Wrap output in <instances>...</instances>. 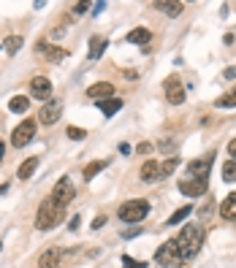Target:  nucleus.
Masks as SVG:
<instances>
[{"label":"nucleus","instance_id":"f257e3e1","mask_svg":"<svg viewBox=\"0 0 236 268\" xmlns=\"http://www.w3.org/2000/svg\"><path fill=\"white\" fill-rule=\"evenodd\" d=\"M201 241H204V227L185 225L182 233L174 239V244H177V249H179V260H190V257H195V252L201 249Z\"/></svg>","mask_w":236,"mask_h":268},{"label":"nucleus","instance_id":"f03ea898","mask_svg":"<svg viewBox=\"0 0 236 268\" xmlns=\"http://www.w3.org/2000/svg\"><path fill=\"white\" fill-rule=\"evenodd\" d=\"M65 217V209L57 206L52 198H47L41 206H38V214H36V227L38 230H52L60 220Z\"/></svg>","mask_w":236,"mask_h":268},{"label":"nucleus","instance_id":"7ed1b4c3","mask_svg":"<svg viewBox=\"0 0 236 268\" xmlns=\"http://www.w3.org/2000/svg\"><path fill=\"white\" fill-rule=\"evenodd\" d=\"M147 214H149V201H144V198L128 201V203H122L117 211V217L122 222H142Z\"/></svg>","mask_w":236,"mask_h":268},{"label":"nucleus","instance_id":"20e7f679","mask_svg":"<svg viewBox=\"0 0 236 268\" xmlns=\"http://www.w3.org/2000/svg\"><path fill=\"white\" fill-rule=\"evenodd\" d=\"M73 195H76V190H73V184H71V179H68V176H63V179L57 181V184H54V193H52V201L57 206H68L73 201Z\"/></svg>","mask_w":236,"mask_h":268},{"label":"nucleus","instance_id":"39448f33","mask_svg":"<svg viewBox=\"0 0 236 268\" xmlns=\"http://www.w3.org/2000/svg\"><path fill=\"white\" fill-rule=\"evenodd\" d=\"M155 263H158V266H168V268H174L177 263H182V260H179L177 244H174V241H165V244L155 252Z\"/></svg>","mask_w":236,"mask_h":268},{"label":"nucleus","instance_id":"423d86ee","mask_svg":"<svg viewBox=\"0 0 236 268\" xmlns=\"http://www.w3.org/2000/svg\"><path fill=\"white\" fill-rule=\"evenodd\" d=\"M60 114H63V103H60V98H49L47 103L41 106V111H38V122L54 125L60 119Z\"/></svg>","mask_w":236,"mask_h":268},{"label":"nucleus","instance_id":"0eeeda50","mask_svg":"<svg viewBox=\"0 0 236 268\" xmlns=\"http://www.w3.org/2000/svg\"><path fill=\"white\" fill-rule=\"evenodd\" d=\"M33 135H36V122L33 119H22V125H17L11 133V144L14 146H24L33 141Z\"/></svg>","mask_w":236,"mask_h":268},{"label":"nucleus","instance_id":"6e6552de","mask_svg":"<svg viewBox=\"0 0 236 268\" xmlns=\"http://www.w3.org/2000/svg\"><path fill=\"white\" fill-rule=\"evenodd\" d=\"M30 95L47 103L49 95H52V82H49L47 76H33V82H30Z\"/></svg>","mask_w":236,"mask_h":268},{"label":"nucleus","instance_id":"1a4fd4ad","mask_svg":"<svg viewBox=\"0 0 236 268\" xmlns=\"http://www.w3.org/2000/svg\"><path fill=\"white\" fill-rule=\"evenodd\" d=\"M179 193L188 195V198H198V195L207 193V179H185L182 184H179Z\"/></svg>","mask_w":236,"mask_h":268},{"label":"nucleus","instance_id":"9d476101","mask_svg":"<svg viewBox=\"0 0 236 268\" xmlns=\"http://www.w3.org/2000/svg\"><path fill=\"white\" fill-rule=\"evenodd\" d=\"M165 98L171 100L174 106L185 103V89H182V84H179V79H177V76H174V79H168V82H165Z\"/></svg>","mask_w":236,"mask_h":268},{"label":"nucleus","instance_id":"9b49d317","mask_svg":"<svg viewBox=\"0 0 236 268\" xmlns=\"http://www.w3.org/2000/svg\"><path fill=\"white\" fill-rule=\"evenodd\" d=\"M114 95V84L112 82H98L87 89V98H95V100H109Z\"/></svg>","mask_w":236,"mask_h":268},{"label":"nucleus","instance_id":"f8f14e48","mask_svg":"<svg viewBox=\"0 0 236 268\" xmlns=\"http://www.w3.org/2000/svg\"><path fill=\"white\" fill-rule=\"evenodd\" d=\"M60 263H63V252H60L57 246L47 249L41 257H38V268H60Z\"/></svg>","mask_w":236,"mask_h":268},{"label":"nucleus","instance_id":"ddd939ff","mask_svg":"<svg viewBox=\"0 0 236 268\" xmlns=\"http://www.w3.org/2000/svg\"><path fill=\"white\" fill-rule=\"evenodd\" d=\"M36 52H41L44 57L49 60V63H60V60L65 57V49H60V46H49L47 41H38V44H36Z\"/></svg>","mask_w":236,"mask_h":268},{"label":"nucleus","instance_id":"4468645a","mask_svg":"<svg viewBox=\"0 0 236 268\" xmlns=\"http://www.w3.org/2000/svg\"><path fill=\"white\" fill-rule=\"evenodd\" d=\"M190 176H195V179H207L209 171H212V163L209 160H193V163L188 165Z\"/></svg>","mask_w":236,"mask_h":268},{"label":"nucleus","instance_id":"2eb2a0df","mask_svg":"<svg viewBox=\"0 0 236 268\" xmlns=\"http://www.w3.org/2000/svg\"><path fill=\"white\" fill-rule=\"evenodd\" d=\"M128 41L130 44H139V46H147L149 41H152V33H149L147 27H136L128 33Z\"/></svg>","mask_w":236,"mask_h":268},{"label":"nucleus","instance_id":"dca6fc26","mask_svg":"<svg viewBox=\"0 0 236 268\" xmlns=\"http://www.w3.org/2000/svg\"><path fill=\"white\" fill-rule=\"evenodd\" d=\"M220 217H223V220H236V193H231L228 198L220 203Z\"/></svg>","mask_w":236,"mask_h":268},{"label":"nucleus","instance_id":"f3484780","mask_svg":"<svg viewBox=\"0 0 236 268\" xmlns=\"http://www.w3.org/2000/svg\"><path fill=\"white\" fill-rule=\"evenodd\" d=\"M142 179L144 181L160 179V163H158V160H147V163L142 165Z\"/></svg>","mask_w":236,"mask_h":268},{"label":"nucleus","instance_id":"a211bd4d","mask_svg":"<svg viewBox=\"0 0 236 268\" xmlns=\"http://www.w3.org/2000/svg\"><path fill=\"white\" fill-rule=\"evenodd\" d=\"M155 8H160V11H165L168 14V17H179V14H182V3H168V0H155L152 3Z\"/></svg>","mask_w":236,"mask_h":268},{"label":"nucleus","instance_id":"6ab92c4d","mask_svg":"<svg viewBox=\"0 0 236 268\" xmlns=\"http://www.w3.org/2000/svg\"><path fill=\"white\" fill-rule=\"evenodd\" d=\"M98 109L106 114V117H112V114H117L119 109H122V100L117 98H109V100H98Z\"/></svg>","mask_w":236,"mask_h":268},{"label":"nucleus","instance_id":"aec40b11","mask_svg":"<svg viewBox=\"0 0 236 268\" xmlns=\"http://www.w3.org/2000/svg\"><path fill=\"white\" fill-rule=\"evenodd\" d=\"M38 168V157H27L22 165H19V171H17V176L19 179H30L33 176V171Z\"/></svg>","mask_w":236,"mask_h":268},{"label":"nucleus","instance_id":"412c9836","mask_svg":"<svg viewBox=\"0 0 236 268\" xmlns=\"http://www.w3.org/2000/svg\"><path fill=\"white\" fill-rule=\"evenodd\" d=\"M103 46H106V38L103 35H93V41H90V60H98L103 54Z\"/></svg>","mask_w":236,"mask_h":268},{"label":"nucleus","instance_id":"4be33fe9","mask_svg":"<svg viewBox=\"0 0 236 268\" xmlns=\"http://www.w3.org/2000/svg\"><path fill=\"white\" fill-rule=\"evenodd\" d=\"M27 106H30V98H24V95H17V98L8 100V109H11L14 114H24Z\"/></svg>","mask_w":236,"mask_h":268},{"label":"nucleus","instance_id":"5701e85b","mask_svg":"<svg viewBox=\"0 0 236 268\" xmlns=\"http://www.w3.org/2000/svg\"><path fill=\"white\" fill-rule=\"evenodd\" d=\"M179 163H182V160H179L177 155H174V157H165L163 163H160V176H171L174 171L179 168Z\"/></svg>","mask_w":236,"mask_h":268},{"label":"nucleus","instance_id":"b1692460","mask_svg":"<svg viewBox=\"0 0 236 268\" xmlns=\"http://www.w3.org/2000/svg\"><path fill=\"white\" fill-rule=\"evenodd\" d=\"M106 165H109V163H106V160H95V163H90V165H87V168H84V171H82V174H84V179H87V181H90V179H95V176H98V174H100V171L106 168Z\"/></svg>","mask_w":236,"mask_h":268},{"label":"nucleus","instance_id":"393cba45","mask_svg":"<svg viewBox=\"0 0 236 268\" xmlns=\"http://www.w3.org/2000/svg\"><path fill=\"white\" fill-rule=\"evenodd\" d=\"M3 49H6L8 54H17L19 49H22V35H8L6 41H3Z\"/></svg>","mask_w":236,"mask_h":268},{"label":"nucleus","instance_id":"a878e982","mask_svg":"<svg viewBox=\"0 0 236 268\" xmlns=\"http://www.w3.org/2000/svg\"><path fill=\"white\" fill-rule=\"evenodd\" d=\"M190 211H193V206H182V209H177L171 217H168V225H179L182 220H188V217H190Z\"/></svg>","mask_w":236,"mask_h":268},{"label":"nucleus","instance_id":"bb28decb","mask_svg":"<svg viewBox=\"0 0 236 268\" xmlns=\"http://www.w3.org/2000/svg\"><path fill=\"white\" fill-rule=\"evenodd\" d=\"M223 179L225 181H236V160L223 163Z\"/></svg>","mask_w":236,"mask_h":268},{"label":"nucleus","instance_id":"cd10ccee","mask_svg":"<svg viewBox=\"0 0 236 268\" xmlns=\"http://www.w3.org/2000/svg\"><path fill=\"white\" fill-rule=\"evenodd\" d=\"M217 106H220V109H234V106H236V89H234V92H228V95H223V98H217Z\"/></svg>","mask_w":236,"mask_h":268},{"label":"nucleus","instance_id":"c85d7f7f","mask_svg":"<svg viewBox=\"0 0 236 268\" xmlns=\"http://www.w3.org/2000/svg\"><path fill=\"white\" fill-rule=\"evenodd\" d=\"M65 133H68V138H71V141H82V138H87V133H84L82 128H68Z\"/></svg>","mask_w":236,"mask_h":268},{"label":"nucleus","instance_id":"c756f323","mask_svg":"<svg viewBox=\"0 0 236 268\" xmlns=\"http://www.w3.org/2000/svg\"><path fill=\"white\" fill-rule=\"evenodd\" d=\"M122 266H125V268H147V263L133 260V257H128V255H125V257H122Z\"/></svg>","mask_w":236,"mask_h":268},{"label":"nucleus","instance_id":"7c9ffc66","mask_svg":"<svg viewBox=\"0 0 236 268\" xmlns=\"http://www.w3.org/2000/svg\"><path fill=\"white\" fill-rule=\"evenodd\" d=\"M103 225H106V217H95L93 220V230H100Z\"/></svg>","mask_w":236,"mask_h":268},{"label":"nucleus","instance_id":"2f4dec72","mask_svg":"<svg viewBox=\"0 0 236 268\" xmlns=\"http://www.w3.org/2000/svg\"><path fill=\"white\" fill-rule=\"evenodd\" d=\"M79 225H82V220H79V217H71V222H68V230H79Z\"/></svg>","mask_w":236,"mask_h":268},{"label":"nucleus","instance_id":"473e14b6","mask_svg":"<svg viewBox=\"0 0 236 268\" xmlns=\"http://www.w3.org/2000/svg\"><path fill=\"white\" fill-rule=\"evenodd\" d=\"M160 149H163V152H171V149H177V144H171V141H160Z\"/></svg>","mask_w":236,"mask_h":268},{"label":"nucleus","instance_id":"72a5a7b5","mask_svg":"<svg viewBox=\"0 0 236 268\" xmlns=\"http://www.w3.org/2000/svg\"><path fill=\"white\" fill-rule=\"evenodd\" d=\"M87 8H90V3H76V6H73V11H76V14H84Z\"/></svg>","mask_w":236,"mask_h":268},{"label":"nucleus","instance_id":"f704fd0d","mask_svg":"<svg viewBox=\"0 0 236 268\" xmlns=\"http://www.w3.org/2000/svg\"><path fill=\"white\" fill-rule=\"evenodd\" d=\"M223 76H225V79H236V68H225Z\"/></svg>","mask_w":236,"mask_h":268},{"label":"nucleus","instance_id":"c9c22d12","mask_svg":"<svg viewBox=\"0 0 236 268\" xmlns=\"http://www.w3.org/2000/svg\"><path fill=\"white\" fill-rule=\"evenodd\" d=\"M212 206H214V203H207V206H204V209H201V217H209V214H212Z\"/></svg>","mask_w":236,"mask_h":268},{"label":"nucleus","instance_id":"e433bc0d","mask_svg":"<svg viewBox=\"0 0 236 268\" xmlns=\"http://www.w3.org/2000/svg\"><path fill=\"white\" fill-rule=\"evenodd\" d=\"M228 152H231V157L236 160V138H234V141H231V144H228Z\"/></svg>","mask_w":236,"mask_h":268},{"label":"nucleus","instance_id":"4c0bfd02","mask_svg":"<svg viewBox=\"0 0 236 268\" xmlns=\"http://www.w3.org/2000/svg\"><path fill=\"white\" fill-rule=\"evenodd\" d=\"M139 233H142V230H139V227H133V230H125V239H130V236H139Z\"/></svg>","mask_w":236,"mask_h":268},{"label":"nucleus","instance_id":"58836bf2","mask_svg":"<svg viewBox=\"0 0 236 268\" xmlns=\"http://www.w3.org/2000/svg\"><path fill=\"white\" fill-rule=\"evenodd\" d=\"M3 152H6V146H3V144H0V157H3Z\"/></svg>","mask_w":236,"mask_h":268},{"label":"nucleus","instance_id":"ea45409f","mask_svg":"<svg viewBox=\"0 0 236 268\" xmlns=\"http://www.w3.org/2000/svg\"><path fill=\"white\" fill-rule=\"evenodd\" d=\"M3 193H6V184H0V195H3Z\"/></svg>","mask_w":236,"mask_h":268},{"label":"nucleus","instance_id":"a19ab883","mask_svg":"<svg viewBox=\"0 0 236 268\" xmlns=\"http://www.w3.org/2000/svg\"><path fill=\"white\" fill-rule=\"evenodd\" d=\"M0 249H3V244H0Z\"/></svg>","mask_w":236,"mask_h":268}]
</instances>
